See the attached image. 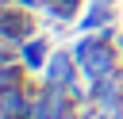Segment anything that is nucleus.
Returning <instances> with one entry per match:
<instances>
[{"label":"nucleus","mask_w":123,"mask_h":119,"mask_svg":"<svg viewBox=\"0 0 123 119\" xmlns=\"http://www.w3.org/2000/svg\"><path fill=\"white\" fill-rule=\"evenodd\" d=\"M104 38H108V35H92V38H85V42L77 46V54H73V58L81 61V69H85L92 81L115 69V50H108Z\"/></svg>","instance_id":"nucleus-1"},{"label":"nucleus","mask_w":123,"mask_h":119,"mask_svg":"<svg viewBox=\"0 0 123 119\" xmlns=\"http://www.w3.org/2000/svg\"><path fill=\"white\" fill-rule=\"evenodd\" d=\"M92 100H96V104H104V107H115V104L123 100V73H119V69H111V73L96 77Z\"/></svg>","instance_id":"nucleus-2"},{"label":"nucleus","mask_w":123,"mask_h":119,"mask_svg":"<svg viewBox=\"0 0 123 119\" xmlns=\"http://www.w3.org/2000/svg\"><path fill=\"white\" fill-rule=\"evenodd\" d=\"M50 84H73V61H69V54H58V58H50Z\"/></svg>","instance_id":"nucleus-3"},{"label":"nucleus","mask_w":123,"mask_h":119,"mask_svg":"<svg viewBox=\"0 0 123 119\" xmlns=\"http://www.w3.org/2000/svg\"><path fill=\"white\" fill-rule=\"evenodd\" d=\"M0 31H4L8 38H23V35L31 31V19H27V15H15V12H0Z\"/></svg>","instance_id":"nucleus-4"},{"label":"nucleus","mask_w":123,"mask_h":119,"mask_svg":"<svg viewBox=\"0 0 123 119\" xmlns=\"http://www.w3.org/2000/svg\"><path fill=\"white\" fill-rule=\"evenodd\" d=\"M42 58H46V42H42V38L27 42V50H23V65H27V69H38Z\"/></svg>","instance_id":"nucleus-5"},{"label":"nucleus","mask_w":123,"mask_h":119,"mask_svg":"<svg viewBox=\"0 0 123 119\" xmlns=\"http://www.w3.org/2000/svg\"><path fill=\"white\" fill-rule=\"evenodd\" d=\"M73 12H77V0H50V15L58 19H73Z\"/></svg>","instance_id":"nucleus-6"},{"label":"nucleus","mask_w":123,"mask_h":119,"mask_svg":"<svg viewBox=\"0 0 123 119\" xmlns=\"http://www.w3.org/2000/svg\"><path fill=\"white\" fill-rule=\"evenodd\" d=\"M15 77H19V73H15V69H8V65H0V84H12V81H15Z\"/></svg>","instance_id":"nucleus-7"},{"label":"nucleus","mask_w":123,"mask_h":119,"mask_svg":"<svg viewBox=\"0 0 123 119\" xmlns=\"http://www.w3.org/2000/svg\"><path fill=\"white\" fill-rule=\"evenodd\" d=\"M19 4H23V8H35V4H38V0H19Z\"/></svg>","instance_id":"nucleus-8"}]
</instances>
